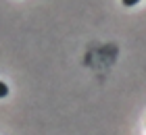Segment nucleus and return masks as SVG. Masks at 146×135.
Segmentation results:
<instances>
[{
    "label": "nucleus",
    "instance_id": "f257e3e1",
    "mask_svg": "<svg viewBox=\"0 0 146 135\" xmlns=\"http://www.w3.org/2000/svg\"><path fill=\"white\" fill-rule=\"evenodd\" d=\"M4 96H9V85L0 81V98H4Z\"/></svg>",
    "mask_w": 146,
    "mask_h": 135
},
{
    "label": "nucleus",
    "instance_id": "f03ea898",
    "mask_svg": "<svg viewBox=\"0 0 146 135\" xmlns=\"http://www.w3.org/2000/svg\"><path fill=\"white\" fill-rule=\"evenodd\" d=\"M138 2H140V0H123L125 6H134V4H138Z\"/></svg>",
    "mask_w": 146,
    "mask_h": 135
}]
</instances>
